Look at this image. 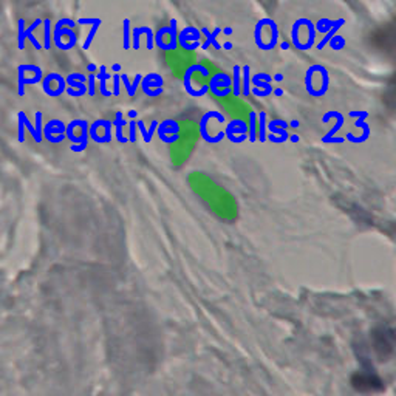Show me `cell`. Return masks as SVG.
Listing matches in <instances>:
<instances>
[{
	"mask_svg": "<svg viewBox=\"0 0 396 396\" xmlns=\"http://www.w3.org/2000/svg\"><path fill=\"white\" fill-rule=\"evenodd\" d=\"M371 345L379 361L390 359L396 350V331L391 327L381 325L371 331Z\"/></svg>",
	"mask_w": 396,
	"mask_h": 396,
	"instance_id": "6da1fadb",
	"label": "cell"
},
{
	"mask_svg": "<svg viewBox=\"0 0 396 396\" xmlns=\"http://www.w3.org/2000/svg\"><path fill=\"white\" fill-rule=\"evenodd\" d=\"M351 385L359 393H379L385 388L381 376L374 373L370 367H364L362 370L356 371L351 376Z\"/></svg>",
	"mask_w": 396,
	"mask_h": 396,
	"instance_id": "7a4b0ae2",
	"label": "cell"
},
{
	"mask_svg": "<svg viewBox=\"0 0 396 396\" xmlns=\"http://www.w3.org/2000/svg\"><path fill=\"white\" fill-rule=\"evenodd\" d=\"M44 136L51 144H59L67 138V127L61 119H50L44 127Z\"/></svg>",
	"mask_w": 396,
	"mask_h": 396,
	"instance_id": "3957f363",
	"label": "cell"
},
{
	"mask_svg": "<svg viewBox=\"0 0 396 396\" xmlns=\"http://www.w3.org/2000/svg\"><path fill=\"white\" fill-rule=\"evenodd\" d=\"M226 138L231 141V142H236V144H240L246 139H249V127L248 124L242 119H234L231 121L228 125H226Z\"/></svg>",
	"mask_w": 396,
	"mask_h": 396,
	"instance_id": "277c9868",
	"label": "cell"
},
{
	"mask_svg": "<svg viewBox=\"0 0 396 396\" xmlns=\"http://www.w3.org/2000/svg\"><path fill=\"white\" fill-rule=\"evenodd\" d=\"M200 38H202V30H198L195 27H186L178 34V45L187 51L196 50L200 47Z\"/></svg>",
	"mask_w": 396,
	"mask_h": 396,
	"instance_id": "5b68a950",
	"label": "cell"
},
{
	"mask_svg": "<svg viewBox=\"0 0 396 396\" xmlns=\"http://www.w3.org/2000/svg\"><path fill=\"white\" fill-rule=\"evenodd\" d=\"M208 85L211 92L217 98H225L232 90V79L226 73H217L211 78V82Z\"/></svg>",
	"mask_w": 396,
	"mask_h": 396,
	"instance_id": "8992f818",
	"label": "cell"
},
{
	"mask_svg": "<svg viewBox=\"0 0 396 396\" xmlns=\"http://www.w3.org/2000/svg\"><path fill=\"white\" fill-rule=\"evenodd\" d=\"M141 88L147 96L156 98L163 93V78L156 73H150L147 76H144L141 82Z\"/></svg>",
	"mask_w": 396,
	"mask_h": 396,
	"instance_id": "52a82bcc",
	"label": "cell"
},
{
	"mask_svg": "<svg viewBox=\"0 0 396 396\" xmlns=\"http://www.w3.org/2000/svg\"><path fill=\"white\" fill-rule=\"evenodd\" d=\"M179 125L175 119H164L158 127V138L166 144H172L178 139Z\"/></svg>",
	"mask_w": 396,
	"mask_h": 396,
	"instance_id": "ba28073f",
	"label": "cell"
},
{
	"mask_svg": "<svg viewBox=\"0 0 396 396\" xmlns=\"http://www.w3.org/2000/svg\"><path fill=\"white\" fill-rule=\"evenodd\" d=\"M379 42L384 44V50L388 53V56L396 58V27H390V30L379 34Z\"/></svg>",
	"mask_w": 396,
	"mask_h": 396,
	"instance_id": "9c48e42d",
	"label": "cell"
},
{
	"mask_svg": "<svg viewBox=\"0 0 396 396\" xmlns=\"http://www.w3.org/2000/svg\"><path fill=\"white\" fill-rule=\"evenodd\" d=\"M220 33H223V30H222L220 27H217V28H215L212 33H209V30H208L206 27H203V28H202V34H205L208 39H206V42L202 45V48H203V50H208V48L212 45L215 50H222L223 47H222V45L217 42V36H219Z\"/></svg>",
	"mask_w": 396,
	"mask_h": 396,
	"instance_id": "30bf717a",
	"label": "cell"
},
{
	"mask_svg": "<svg viewBox=\"0 0 396 396\" xmlns=\"http://www.w3.org/2000/svg\"><path fill=\"white\" fill-rule=\"evenodd\" d=\"M232 95L236 98L242 96V67H232Z\"/></svg>",
	"mask_w": 396,
	"mask_h": 396,
	"instance_id": "8fae6325",
	"label": "cell"
},
{
	"mask_svg": "<svg viewBox=\"0 0 396 396\" xmlns=\"http://www.w3.org/2000/svg\"><path fill=\"white\" fill-rule=\"evenodd\" d=\"M158 127H159V122H158L156 119H153V121L150 122V129H149V132H147L146 124H144V121H142V119H138V129H139V132H141V135H142V139H144V142H146V144H149V142L152 141V136H153L155 130H158Z\"/></svg>",
	"mask_w": 396,
	"mask_h": 396,
	"instance_id": "7c38bea8",
	"label": "cell"
},
{
	"mask_svg": "<svg viewBox=\"0 0 396 396\" xmlns=\"http://www.w3.org/2000/svg\"><path fill=\"white\" fill-rule=\"evenodd\" d=\"M88 136H90V125H88V122L85 121L84 122V125L81 127V136H79V146H71L70 149H71V152H76V153H79V152H84L85 149H87V144H88Z\"/></svg>",
	"mask_w": 396,
	"mask_h": 396,
	"instance_id": "4fadbf2b",
	"label": "cell"
},
{
	"mask_svg": "<svg viewBox=\"0 0 396 396\" xmlns=\"http://www.w3.org/2000/svg\"><path fill=\"white\" fill-rule=\"evenodd\" d=\"M142 75H136L135 76V81H133V84H130V81H129V76L125 75V73H122L121 75V82L124 84V87H125V90H127V95L130 96V98H133L135 95H136V88H138V85L142 82Z\"/></svg>",
	"mask_w": 396,
	"mask_h": 396,
	"instance_id": "5bb4252c",
	"label": "cell"
},
{
	"mask_svg": "<svg viewBox=\"0 0 396 396\" xmlns=\"http://www.w3.org/2000/svg\"><path fill=\"white\" fill-rule=\"evenodd\" d=\"M259 115L256 112H249V124H248V127H249V142H256L259 139Z\"/></svg>",
	"mask_w": 396,
	"mask_h": 396,
	"instance_id": "9a60e30c",
	"label": "cell"
},
{
	"mask_svg": "<svg viewBox=\"0 0 396 396\" xmlns=\"http://www.w3.org/2000/svg\"><path fill=\"white\" fill-rule=\"evenodd\" d=\"M125 124H127V122H125L122 113H121V112H116V116H115L113 125H115V129H116V130H115V133H116V139H118V142H121V144L129 142V138H127V136H124V133H122V127H124Z\"/></svg>",
	"mask_w": 396,
	"mask_h": 396,
	"instance_id": "2e32d148",
	"label": "cell"
},
{
	"mask_svg": "<svg viewBox=\"0 0 396 396\" xmlns=\"http://www.w3.org/2000/svg\"><path fill=\"white\" fill-rule=\"evenodd\" d=\"M249 73H251V67L249 65H243L242 67V96H245V98H248L251 95V90H253L249 87V84L253 82Z\"/></svg>",
	"mask_w": 396,
	"mask_h": 396,
	"instance_id": "e0dca14e",
	"label": "cell"
},
{
	"mask_svg": "<svg viewBox=\"0 0 396 396\" xmlns=\"http://www.w3.org/2000/svg\"><path fill=\"white\" fill-rule=\"evenodd\" d=\"M152 31V28H149V27H135L133 30H132V47L135 48V50H139V47H141V44H139V38L142 34H149Z\"/></svg>",
	"mask_w": 396,
	"mask_h": 396,
	"instance_id": "ac0fdd59",
	"label": "cell"
},
{
	"mask_svg": "<svg viewBox=\"0 0 396 396\" xmlns=\"http://www.w3.org/2000/svg\"><path fill=\"white\" fill-rule=\"evenodd\" d=\"M130 39H132V34H130V19H124L122 21V47H124V50H129L130 48Z\"/></svg>",
	"mask_w": 396,
	"mask_h": 396,
	"instance_id": "d6986e66",
	"label": "cell"
},
{
	"mask_svg": "<svg viewBox=\"0 0 396 396\" xmlns=\"http://www.w3.org/2000/svg\"><path fill=\"white\" fill-rule=\"evenodd\" d=\"M53 33H55V31H51V21L50 19H44V50H50Z\"/></svg>",
	"mask_w": 396,
	"mask_h": 396,
	"instance_id": "ffe728a7",
	"label": "cell"
},
{
	"mask_svg": "<svg viewBox=\"0 0 396 396\" xmlns=\"http://www.w3.org/2000/svg\"><path fill=\"white\" fill-rule=\"evenodd\" d=\"M266 129H268L266 113H265V112H260V113H259V139H260V142H265V141L268 139Z\"/></svg>",
	"mask_w": 396,
	"mask_h": 396,
	"instance_id": "44dd1931",
	"label": "cell"
},
{
	"mask_svg": "<svg viewBox=\"0 0 396 396\" xmlns=\"http://www.w3.org/2000/svg\"><path fill=\"white\" fill-rule=\"evenodd\" d=\"M268 130H269V133H271V135H277V136H280L285 141H288V139H290V136H291V135H288V132L285 129L279 127V125H276L273 121L268 122Z\"/></svg>",
	"mask_w": 396,
	"mask_h": 396,
	"instance_id": "7402d4cb",
	"label": "cell"
},
{
	"mask_svg": "<svg viewBox=\"0 0 396 396\" xmlns=\"http://www.w3.org/2000/svg\"><path fill=\"white\" fill-rule=\"evenodd\" d=\"M25 21L24 19H19L17 21V27H19V33H17V45H19V50H24L25 48V39H27V36H25Z\"/></svg>",
	"mask_w": 396,
	"mask_h": 396,
	"instance_id": "603a6c76",
	"label": "cell"
},
{
	"mask_svg": "<svg viewBox=\"0 0 396 396\" xmlns=\"http://www.w3.org/2000/svg\"><path fill=\"white\" fill-rule=\"evenodd\" d=\"M17 76H19V85H17V93H19V96H24L25 95V67L24 65H19L17 67Z\"/></svg>",
	"mask_w": 396,
	"mask_h": 396,
	"instance_id": "cb8c5ba5",
	"label": "cell"
},
{
	"mask_svg": "<svg viewBox=\"0 0 396 396\" xmlns=\"http://www.w3.org/2000/svg\"><path fill=\"white\" fill-rule=\"evenodd\" d=\"M34 127H36V132H38V144L42 142V138H44V129H42V112H36L34 113Z\"/></svg>",
	"mask_w": 396,
	"mask_h": 396,
	"instance_id": "d4e9b609",
	"label": "cell"
},
{
	"mask_svg": "<svg viewBox=\"0 0 396 396\" xmlns=\"http://www.w3.org/2000/svg\"><path fill=\"white\" fill-rule=\"evenodd\" d=\"M101 24H102V21L99 19V21L92 27V30H90V33H88V36H87V39H85V42H84V45H82V50H88V48H90V45H92V42H93V39H95V34H96V31H98V28H99Z\"/></svg>",
	"mask_w": 396,
	"mask_h": 396,
	"instance_id": "484cf974",
	"label": "cell"
},
{
	"mask_svg": "<svg viewBox=\"0 0 396 396\" xmlns=\"http://www.w3.org/2000/svg\"><path fill=\"white\" fill-rule=\"evenodd\" d=\"M269 30H271V44H269V50H273L277 45V39H279V28L273 19H269Z\"/></svg>",
	"mask_w": 396,
	"mask_h": 396,
	"instance_id": "4316f807",
	"label": "cell"
},
{
	"mask_svg": "<svg viewBox=\"0 0 396 396\" xmlns=\"http://www.w3.org/2000/svg\"><path fill=\"white\" fill-rule=\"evenodd\" d=\"M17 116H19V118H22V119H24V124H25V127H27V129L30 130V133H31L33 139H34L36 142H38V132H36V127H34V125H33V124L30 122V119H28V116L25 115V112H19V115H17Z\"/></svg>",
	"mask_w": 396,
	"mask_h": 396,
	"instance_id": "83f0119b",
	"label": "cell"
},
{
	"mask_svg": "<svg viewBox=\"0 0 396 396\" xmlns=\"http://www.w3.org/2000/svg\"><path fill=\"white\" fill-rule=\"evenodd\" d=\"M300 24H302V19L300 21H297L294 25H293V31H291V41H293V44H294V47H297L299 50H305V47L299 42V27H300Z\"/></svg>",
	"mask_w": 396,
	"mask_h": 396,
	"instance_id": "f1b7e54d",
	"label": "cell"
},
{
	"mask_svg": "<svg viewBox=\"0 0 396 396\" xmlns=\"http://www.w3.org/2000/svg\"><path fill=\"white\" fill-rule=\"evenodd\" d=\"M170 28H172V33H170V47H172V50H175L178 47V34H176V21L175 19L170 21Z\"/></svg>",
	"mask_w": 396,
	"mask_h": 396,
	"instance_id": "f546056e",
	"label": "cell"
},
{
	"mask_svg": "<svg viewBox=\"0 0 396 396\" xmlns=\"http://www.w3.org/2000/svg\"><path fill=\"white\" fill-rule=\"evenodd\" d=\"M385 102H388V107H396V85H391L388 88V93L385 96Z\"/></svg>",
	"mask_w": 396,
	"mask_h": 396,
	"instance_id": "4dcf8cb0",
	"label": "cell"
},
{
	"mask_svg": "<svg viewBox=\"0 0 396 396\" xmlns=\"http://www.w3.org/2000/svg\"><path fill=\"white\" fill-rule=\"evenodd\" d=\"M253 84H254V87H257V88H263L265 92H271L273 93V87H271V84L269 82H265V81H259L256 76H253Z\"/></svg>",
	"mask_w": 396,
	"mask_h": 396,
	"instance_id": "1f68e13d",
	"label": "cell"
},
{
	"mask_svg": "<svg viewBox=\"0 0 396 396\" xmlns=\"http://www.w3.org/2000/svg\"><path fill=\"white\" fill-rule=\"evenodd\" d=\"M67 84H68V87H71V88H78V90H81V92H87V87H85V84L84 82H79V81H75V79H71V78H68L67 76Z\"/></svg>",
	"mask_w": 396,
	"mask_h": 396,
	"instance_id": "d6a6232c",
	"label": "cell"
},
{
	"mask_svg": "<svg viewBox=\"0 0 396 396\" xmlns=\"http://www.w3.org/2000/svg\"><path fill=\"white\" fill-rule=\"evenodd\" d=\"M136 125H138V121L129 122V141L130 142H136Z\"/></svg>",
	"mask_w": 396,
	"mask_h": 396,
	"instance_id": "836d02e7",
	"label": "cell"
},
{
	"mask_svg": "<svg viewBox=\"0 0 396 396\" xmlns=\"http://www.w3.org/2000/svg\"><path fill=\"white\" fill-rule=\"evenodd\" d=\"M99 93H101L104 98H110V96H113V92H109V90H107V79H101V81H99Z\"/></svg>",
	"mask_w": 396,
	"mask_h": 396,
	"instance_id": "e575fe53",
	"label": "cell"
},
{
	"mask_svg": "<svg viewBox=\"0 0 396 396\" xmlns=\"http://www.w3.org/2000/svg\"><path fill=\"white\" fill-rule=\"evenodd\" d=\"M88 78V96L92 98L95 96V81H96V75H87Z\"/></svg>",
	"mask_w": 396,
	"mask_h": 396,
	"instance_id": "d590c367",
	"label": "cell"
},
{
	"mask_svg": "<svg viewBox=\"0 0 396 396\" xmlns=\"http://www.w3.org/2000/svg\"><path fill=\"white\" fill-rule=\"evenodd\" d=\"M119 84H121V75H113V96H119Z\"/></svg>",
	"mask_w": 396,
	"mask_h": 396,
	"instance_id": "8d00e7d4",
	"label": "cell"
},
{
	"mask_svg": "<svg viewBox=\"0 0 396 396\" xmlns=\"http://www.w3.org/2000/svg\"><path fill=\"white\" fill-rule=\"evenodd\" d=\"M251 93H253L254 96H260V98H265V96H269L271 95V92H265V90H260L257 87H253V90H251Z\"/></svg>",
	"mask_w": 396,
	"mask_h": 396,
	"instance_id": "74e56055",
	"label": "cell"
},
{
	"mask_svg": "<svg viewBox=\"0 0 396 396\" xmlns=\"http://www.w3.org/2000/svg\"><path fill=\"white\" fill-rule=\"evenodd\" d=\"M85 93H88V92H81V90H75V88H71V87H67V95H70V96L78 98V96H82Z\"/></svg>",
	"mask_w": 396,
	"mask_h": 396,
	"instance_id": "f35d334b",
	"label": "cell"
},
{
	"mask_svg": "<svg viewBox=\"0 0 396 396\" xmlns=\"http://www.w3.org/2000/svg\"><path fill=\"white\" fill-rule=\"evenodd\" d=\"M68 78L75 79V81H79V82H84V84H85V81H88V78L81 75V73H71V75H68Z\"/></svg>",
	"mask_w": 396,
	"mask_h": 396,
	"instance_id": "ab89813d",
	"label": "cell"
},
{
	"mask_svg": "<svg viewBox=\"0 0 396 396\" xmlns=\"http://www.w3.org/2000/svg\"><path fill=\"white\" fill-rule=\"evenodd\" d=\"M19 118V116H17ZM24 127H25V124H24V119L22 118H19V142H24Z\"/></svg>",
	"mask_w": 396,
	"mask_h": 396,
	"instance_id": "60d3db41",
	"label": "cell"
},
{
	"mask_svg": "<svg viewBox=\"0 0 396 396\" xmlns=\"http://www.w3.org/2000/svg\"><path fill=\"white\" fill-rule=\"evenodd\" d=\"M259 81H265V82H269L271 84V81H273V76H269V75H266V73H257V75H254Z\"/></svg>",
	"mask_w": 396,
	"mask_h": 396,
	"instance_id": "b9f144b4",
	"label": "cell"
},
{
	"mask_svg": "<svg viewBox=\"0 0 396 396\" xmlns=\"http://www.w3.org/2000/svg\"><path fill=\"white\" fill-rule=\"evenodd\" d=\"M271 121H273V122H274L276 125H279V127L285 129V130L288 129V125H290V124H288L286 121H283V119H271Z\"/></svg>",
	"mask_w": 396,
	"mask_h": 396,
	"instance_id": "7bdbcfd3",
	"label": "cell"
},
{
	"mask_svg": "<svg viewBox=\"0 0 396 396\" xmlns=\"http://www.w3.org/2000/svg\"><path fill=\"white\" fill-rule=\"evenodd\" d=\"M268 139L271 141V142H276V144H280V142H285V139H282L280 136H276V135H271L269 133L268 135Z\"/></svg>",
	"mask_w": 396,
	"mask_h": 396,
	"instance_id": "ee69618b",
	"label": "cell"
},
{
	"mask_svg": "<svg viewBox=\"0 0 396 396\" xmlns=\"http://www.w3.org/2000/svg\"><path fill=\"white\" fill-rule=\"evenodd\" d=\"M98 21H99L98 17H96V19H79L78 24H79V25H85V24H93V25H95Z\"/></svg>",
	"mask_w": 396,
	"mask_h": 396,
	"instance_id": "f6af8a7d",
	"label": "cell"
},
{
	"mask_svg": "<svg viewBox=\"0 0 396 396\" xmlns=\"http://www.w3.org/2000/svg\"><path fill=\"white\" fill-rule=\"evenodd\" d=\"M129 118H132V121H136V116H138V112L136 110H129Z\"/></svg>",
	"mask_w": 396,
	"mask_h": 396,
	"instance_id": "bcb514c9",
	"label": "cell"
},
{
	"mask_svg": "<svg viewBox=\"0 0 396 396\" xmlns=\"http://www.w3.org/2000/svg\"><path fill=\"white\" fill-rule=\"evenodd\" d=\"M87 70L90 71V75H93V71L96 70V65H95V64H88V65H87Z\"/></svg>",
	"mask_w": 396,
	"mask_h": 396,
	"instance_id": "7dc6e473",
	"label": "cell"
},
{
	"mask_svg": "<svg viewBox=\"0 0 396 396\" xmlns=\"http://www.w3.org/2000/svg\"><path fill=\"white\" fill-rule=\"evenodd\" d=\"M223 34H226V36H231V34H232V28H231V27H226V28H223Z\"/></svg>",
	"mask_w": 396,
	"mask_h": 396,
	"instance_id": "c3c4849f",
	"label": "cell"
},
{
	"mask_svg": "<svg viewBox=\"0 0 396 396\" xmlns=\"http://www.w3.org/2000/svg\"><path fill=\"white\" fill-rule=\"evenodd\" d=\"M274 95H276V96H282V95H283V90H282V88H276V90H274Z\"/></svg>",
	"mask_w": 396,
	"mask_h": 396,
	"instance_id": "681fc988",
	"label": "cell"
},
{
	"mask_svg": "<svg viewBox=\"0 0 396 396\" xmlns=\"http://www.w3.org/2000/svg\"><path fill=\"white\" fill-rule=\"evenodd\" d=\"M290 125H291V127H294V129H297V127H299V121L293 119V121L290 122Z\"/></svg>",
	"mask_w": 396,
	"mask_h": 396,
	"instance_id": "f907efd6",
	"label": "cell"
},
{
	"mask_svg": "<svg viewBox=\"0 0 396 396\" xmlns=\"http://www.w3.org/2000/svg\"><path fill=\"white\" fill-rule=\"evenodd\" d=\"M280 48L282 50H288V48H290V44H288V42H282L280 44Z\"/></svg>",
	"mask_w": 396,
	"mask_h": 396,
	"instance_id": "816d5d0a",
	"label": "cell"
},
{
	"mask_svg": "<svg viewBox=\"0 0 396 396\" xmlns=\"http://www.w3.org/2000/svg\"><path fill=\"white\" fill-rule=\"evenodd\" d=\"M290 141H291V142H299V136H297V135H291V136H290Z\"/></svg>",
	"mask_w": 396,
	"mask_h": 396,
	"instance_id": "f5cc1de1",
	"label": "cell"
},
{
	"mask_svg": "<svg viewBox=\"0 0 396 396\" xmlns=\"http://www.w3.org/2000/svg\"><path fill=\"white\" fill-rule=\"evenodd\" d=\"M223 48H225V50H231V48H232V44H231V42H225V44H223Z\"/></svg>",
	"mask_w": 396,
	"mask_h": 396,
	"instance_id": "db71d44e",
	"label": "cell"
},
{
	"mask_svg": "<svg viewBox=\"0 0 396 396\" xmlns=\"http://www.w3.org/2000/svg\"><path fill=\"white\" fill-rule=\"evenodd\" d=\"M112 70H113V71H119V70H121V65H119V64H113V65H112Z\"/></svg>",
	"mask_w": 396,
	"mask_h": 396,
	"instance_id": "11a10c76",
	"label": "cell"
},
{
	"mask_svg": "<svg viewBox=\"0 0 396 396\" xmlns=\"http://www.w3.org/2000/svg\"><path fill=\"white\" fill-rule=\"evenodd\" d=\"M282 79H283V76H282V75H280V73H277V75H276V76H274V81H277V82H280V81H282Z\"/></svg>",
	"mask_w": 396,
	"mask_h": 396,
	"instance_id": "9f6ffc18",
	"label": "cell"
}]
</instances>
